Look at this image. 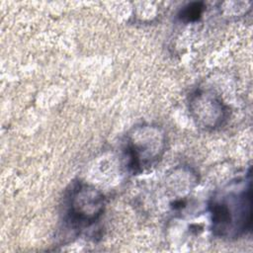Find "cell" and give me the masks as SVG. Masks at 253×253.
Here are the masks:
<instances>
[{
    "label": "cell",
    "instance_id": "277c9868",
    "mask_svg": "<svg viewBox=\"0 0 253 253\" xmlns=\"http://www.w3.org/2000/svg\"><path fill=\"white\" fill-rule=\"evenodd\" d=\"M189 111L196 125L206 130L222 126L229 117V107L221 96L211 89L199 88L189 97Z\"/></svg>",
    "mask_w": 253,
    "mask_h": 253
},
{
    "label": "cell",
    "instance_id": "5b68a950",
    "mask_svg": "<svg viewBox=\"0 0 253 253\" xmlns=\"http://www.w3.org/2000/svg\"><path fill=\"white\" fill-rule=\"evenodd\" d=\"M204 4L202 2H193L184 7L179 13V19L185 23L197 21L203 14Z\"/></svg>",
    "mask_w": 253,
    "mask_h": 253
},
{
    "label": "cell",
    "instance_id": "6da1fadb",
    "mask_svg": "<svg viewBox=\"0 0 253 253\" xmlns=\"http://www.w3.org/2000/svg\"><path fill=\"white\" fill-rule=\"evenodd\" d=\"M251 175L235 178L216 190L209 201L211 229L218 238L232 240L246 234L252 223Z\"/></svg>",
    "mask_w": 253,
    "mask_h": 253
},
{
    "label": "cell",
    "instance_id": "3957f363",
    "mask_svg": "<svg viewBox=\"0 0 253 253\" xmlns=\"http://www.w3.org/2000/svg\"><path fill=\"white\" fill-rule=\"evenodd\" d=\"M104 195L85 183L75 184L66 199L65 219L74 228L87 227L96 222L104 212Z\"/></svg>",
    "mask_w": 253,
    "mask_h": 253
},
{
    "label": "cell",
    "instance_id": "7a4b0ae2",
    "mask_svg": "<svg viewBox=\"0 0 253 253\" xmlns=\"http://www.w3.org/2000/svg\"><path fill=\"white\" fill-rule=\"evenodd\" d=\"M166 142L165 131L157 125L141 124L132 127L125 140L128 170L139 174L154 166L163 156Z\"/></svg>",
    "mask_w": 253,
    "mask_h": 253
}]
</instances>
